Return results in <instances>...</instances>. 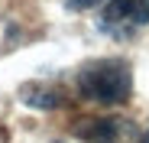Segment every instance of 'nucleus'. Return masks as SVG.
Masks as SVG:
<instances>
[{
  "label": "nucleus",
  "mask_w": 149,
  "mask_h": 143,
  "mask_svg": "<svg viewBox=\"0 0 149 143\" xmlns=\"http://www.w3.org/2000/svg\"><path fill=\"white\" fill-rule=\"evenodd\" d=\"M19 101L29 107H39V111H55L62 104V91L52 85H42V81H29L19 88Z\"/></svg>",
  "instance_id": "obj_3"
},
{
  "label": "nucleus",
  "mask_w": 149,
  "mask_h": 143,
  "mask_svg": "<svg viewBox=\"0 0 149 143\" xmlns=\"http://www.w3.org/2000/svg\"><path fill=\"white\" fill-rule=\"evenodd\" d=\"M65 4H68L71 10H91V7L101 4V0H65Z\"/></svg>",
  "instance_id": "obj_5"
},
{
  "label": "nucleus",
  "mask_w": 149,
  "mask_h": 143,
  "mask_svg": "<svg viewBox=\"0 0 149 143\" xmlns=\"http://www.w3.org/2000/svg\"><path fill=\"white\" fill-rule=\"evenodd\" d=\"M149 26V0H107L101 13V29L113 39H130Z\"/></svg>",
  "instance_id": "obj_2"
},
{
  "label": "nucleus",
  "mask_w": 149,
  "mask_h": 143,
  "mask_svg": "<svg viewBox=\"0 0 149 143\" xmlns=\"http://www.w3.org/2000/svg\"><path fill=\"white\" fill-rule=\"evenodd\" d=\"M78 91L94 104H127L133 75L123 59H97L78 72Z\"/></svg>",
  "instance_id": "obj_1"
},
{
  "label": "nucleus",
  "mask_w": 149,
  "mask_h": 143,
  "mask_svg": "<svg viewBox=\"0 0 149 143\" xmlns=\"http://www.w3.org/2000/svg\"><path fill=\"white\" fill-rule=\"evenodd\" d=\"M120 130H123V121H84L74 133L88 143H117Z\"/></svg>",
  "instance_id": "obj_4"
},
{
  "label": "nucleus",
  "mask_w": 149,
  "mask_h": 143,
  "mask_svg": "<svg viewBox=\"0 0 149 143\" xmlns=\"http://www.w3.org/2000/svg\"><path fill=\"white\" fill-rule=\"evenodd\" d=\"M143 143H149V130H146V133H143Z\"/></svg>",
  "instance_id": "obj_6"
}]
</instances>
